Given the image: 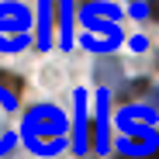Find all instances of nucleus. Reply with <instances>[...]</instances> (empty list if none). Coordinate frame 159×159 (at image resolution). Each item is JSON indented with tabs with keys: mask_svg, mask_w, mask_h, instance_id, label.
Instances as JSON below:
<instances>
[{
	"mask_svg": "<svg viewBox=\"0 0 159 159\" xmlns=\"http://www.w3.org/2000/svg\"><path fill=\"white\" fill-rule=\"evenodd\" d=\"M66 135V118L59 114V107L52 104H38V107L28 111L24 118V139L35 152H59Z\"/></svg>",
	"mask_w": 159,
	"mask_h": 159,
	"instance_id": "obj_1",
	"label": "nucleus"
},
{
	"mask_svg": "<svg viewBox=\"0 0 159 159\" xmlns=\"http://www.w3.org/2000/svg\"><path fill=\"white\" fill-rule=\"evenodd\" d=\"M28 31H31V17L21 4H4L0 7V48L14 52L21 45H28Z\"/></svg>",
	"mask_w": 159,
	"mask_h": 159,
	"instance_id": "obj_2",
	"label": "nucleus"
},
{
	"mask_svg": "<svg viewBox=\"0 0 159 159\" xmlns=\"http://www.w3.org/2000/svg\"><path fill=\"white\" fill-rule=\"evenodd\" d=\"M152 121H156V114L149 111V107H128V111H121V118H118V125H121V131L131 139L128 145L131 149H156V131H152Z\"/></svg>",
	"mask_w": 159,
	"mask_h": 159,
	"instance_id": "obj_3",
	"label": "nucleus"
},
{
	"mask_svg": "<svg viewBox=\"0 0 159 159\" xmlns=\"http://www.w3.org/2000/svg\"><path fill=\"white\" fill-rule=\"evenodd\" d=\"M83 21H87V28L104 31V38H107L111 45L118 42V24H114V11H111V7H104V4L87 7V11H83Z\"/></svg>",
	"mask_w": 159,
	"mask_h": 159,
	"instance_id": "obj_4",
	"label": "nucleus"
},
{
	"mask_svg": "<svg viewBox=\"0 0 159 159\" xmlns=\"http://www.w3.org/2000/svg\"><path fill=\"white\" fill-rule=\"evenodd\" d=\"M38 45L48 48L52 45V31H56V17H52V11H56V0H38Z\"/></svg>",
	"mask_w": 159,
	"mask_h": 159,
	"instance_id": "obj_5",
	"label": "nucleus"
},
{
	"mask_svg": "<svg viewBox=\"0 0 159 159\" xmlns=\"http://www.w3.org/2000/svg\"><path fill=\"white\" fill-rule=\"evenodd\" d=\"M73 149L83 152L87 149V97L76 93V139H73Z\"/></svg>",
	"mask_w": 159,
	"mask_h": 159,
	"instance_id": "obj_6",
	"label": "nucleus"
},
{
	"mask_svg": "<svg viewBox=\"0 0 159 159\" xmlns=\"http://www.w3.org/2000/svg\"><path fill=\"white\" fill-rule=\"evenodd\" d=\"M93 139H97V149L107 145V93L97 97V121H93Z\"/></svg>",
	"mask_w": 159,
	"mask_h": 159,
	"instance_id": "obj_7",
	"label": "nucleus"
},
{
	"mask_svg": "<svg viewBox=\"0 0 159 159\" xmlns=\"http://www.w3.org/2000/svg\"><path fill=\"white\" fill-rule=\"evenodd\" d=\"M11 111H14V104H11V97H4L0 93V149H7L11 145Z\"/></svg>",
	"mask_w": 159,
	"mask_h": 159,
	"instance_id": "obj_8",
	"label": "nucleus"
},
{
	"mask_svg": "<svg viewBox=\"0 0 159 159\" xmlns=\"http://www.w3.org/2000/svg\"><path fill=\"white\" fill-rule=\"evenodd\" d=\"M56 11H59V35H62V45H69V24H73V4H69V0H56Z\"/></svg>",
	"mask_w": 159,
	"mask_h": 159,
	"instance_id": "obj_9",
	"label": "nucleus"
},
{
	"mask_svg": "<svg viewBox=\"0 0 159 159\" xmlns=\"http://www.w3.org/2000/svg\"><path fill=\"white\" fill-rule=\"evenodd\" d=\"M118 76H121L118 62H104V66H97V83H111V80H118Z\"/></svg>",
	"mask_w": 159,
	"mask_h": 159,
	"instance_id": "obj_10",
	"label": "nucleus"
},
{
	"mask_svg": "<svg viewBox=\"0 0 159 159\" xmlns=\"http://www.w3.org/2000/svg\"><path fill=\"white\" fill-rule=\"evenodd\" d=\"M0 83H4V93H11V97H17V93H21V80H17V76L0 73Z\"/></svg>",
	"mask_w": 159,
	"mask_h": 159,
	"instance_id": "obj_11",
	"label": "nucleus"
},
{
	"mask_svg": "<svg viewBox=\"0 0 159 159\" xmlns=\"http://www.w3.org/2000/svg\"><path fill=\"white\" fill-rule=\"evenodd\" d=\"M149 14H152V17L159 21V0H149Z\"/></svg>",
	"mask_w": 159,
	"mask_h": 159,
	"instance_id": "obj_12",
	"label": "nucleus"
},
{
	"mask_svg": "<svg viewBox=\"0 0 159 159\" xmlns=\"http://www.w3.org/2000/svg\"><path fill=\"white\" fill-rule=\"evenodd\" d=\"M118 159H159V156H118Z\"/></svg>",
	"mask_w": 159,
	"mask_h": 159,
	"instance_id": "obj_13",
	"label": "nucleus"
}]
</instances>
